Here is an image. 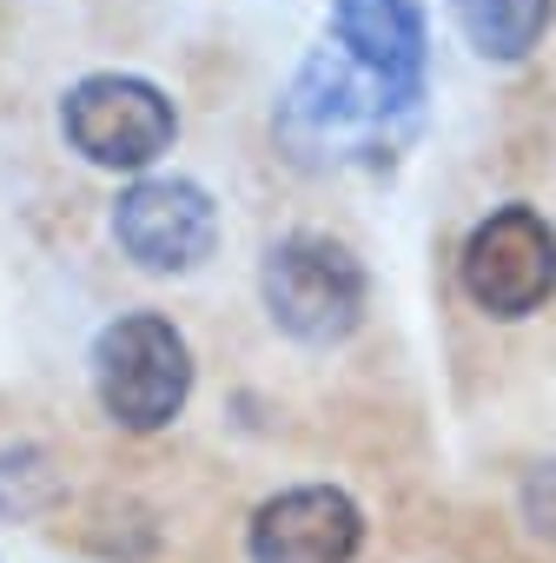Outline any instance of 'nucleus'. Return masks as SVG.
<instances>
[{"instance_id": "nucleus-1", "label": "nucleus", "mask_w": 556, "mask_h": 563, "mask_svg": "<svg viewBox=\"0 0 556 563\" xmlns=\"http://www.w3.org/2000/svg\"><path fill=\"white\" fill-rule=\"evenodd\" d=\"M258 299L271 325L299 345H345L365 325L371 278L352 258V245L325 232H292L258 258Z\"/></svg>"}, {"instance_id": "nucleus-2", "label": "nucleus", "mask_w": 556, "mask_h": 563, "mask_svg": "<svg viewBox=\"0 0 556 563\" xmlns=\"http://www.w3.org/2000/svg\"><path fill=\"white\" fill-rule=\"evenodd\" d=\"M93 391L120 431H166L192 398V352L173 319L126 312L93 339Z\"/></svg>"}, {"instance_id": "nucleus-3", "label": "nucleus", "mask_w": 556, "mask_h": 563, "mask_svg": "<svg viewBox=\"0 0 556 563\" xmlns=\"http://www.w3.org/2000/svg\"><path fill=\"white\" fill-rule=\"evenodd\" d=\"M60 133L80 159L107 173H146L179 140L173 100L140 74H87L60 100Z\"/></svg>"}, {"instance_id": "nucleus-4", "label": "nucleus", "mask_w": 556, "mask_h": 563, "mask_svg": "<svg viewBox=\"0 0 556 563\" xmlns=\"http://www.w3.org/2000/svg\"><path fill=\"white\" fill-rule=\"evenodd\" d=\"M464 299L490 319H530L556 292V232L536 206H497L457 252Z\"/></svg>"}, {"instance_id": "nucleus-5", "label": "nucleus", "mask_w": 556, "mask_h": 563, "mask_svg": "<svg viewBox=\"0 0 556 563\" xmlns=\"http://www.w3.org/2000/svg\"><path fill=\"white\" fill-rule=\"evenodd\" d=\"M418 100H424V87H398L338 47V54L305 60V74L286 100V133L305 146H358V140L391 133V120H411Z\"/></svg>"}, {"instance_id": "nucleus-6", "label": "nucleus", "mask_w": 556, "mask_h": 563, "mask_svg": "<svg viewBox=\"0 0 556 563\" xmlns=\"http://www.w3.org/2000/svg\"><path fill=\"white\" fill-rule=\"evenodd\" d=\"M113 239L140 272H192L219 245V206L192 179H133L113 206Z\"/></svg>"}, {"instance_id": "nucleus-7", "label": "nucleus", "mask_w": 556, "mask_h": 563, "mask_svg": "<svg viewBox=\"0 0 556 563\" xmlns=\"http://www.w3.org/2000/svg\"><path fill=\"white\" fill-rule=\"evenodd\" d=\"M358 543H365V510L332 484H299L265 497L245 530L252 563H352Z\"/></svg>"}, {"instance_id": "nucleus-8", "label": "nucleus", "mask_w": 556, "mask_h": 563, "mask_svg": "<svg viewBox=\"0 0 556 563\" xmlns=\"http://www.w3.org/2000/svg\"><path fill=\"white\" fill-rule=\"evenodd\" d=\"M332 27L358 67L398 87H424V14L411 0H332Z\"/></svg>"}, {"instance_id": "nucleus-9", "label": "nucleus", "mask_w": 556, "mask_h": 563, "mask_svg": "<svg viewBox=\"0 0 556 563\" xmlns=\"http://www.w3.org/2000/svg\"><path fill=\"white\" fill-rule=\"evenodd\" d=\"M451 21L483 60L516 67L543 47V34L556 21V0H451Z\"/></svg>"}, {"instance_id": "nucleus-10", "label": "nucleus", "mask_w": 556, "mask_h": 563, "mask_svg": "<svg viewBox=\"0 0 556 563\" xmlns=\"http://www.w3.org/2000/svg\"><path fill=\"white\" fill-rule=\"evenodd\" d=\"M54 497V471L34 444H14V451H0V517H14L27 523L41 504Z\"/></svg>"}, {"instance_id": "nucleus-11", "label": "nucleus", "mask_w": 556, "mask_h": 563, "mask_svg": "<svg viewBox=\"0 0 556 563\" xmlns=\"http://www.w3.org/2000/svg\"><path fill=\"white\" fill-rule=\"evenodd\" d=\"M516 504H523V523L556 543V451L523 471V497H516Z\"/></svg>"}]
</instances>
